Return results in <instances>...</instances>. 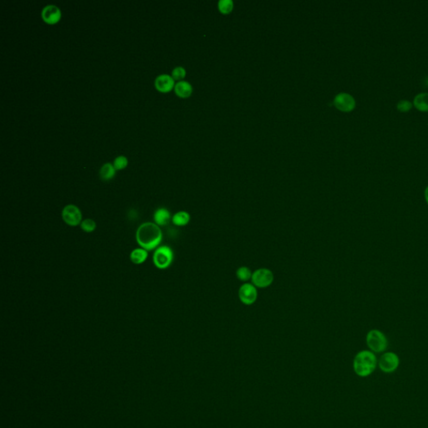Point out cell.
I'll return each mask as SVG.
<instances>
[{"label": "cell", "instance_id": "cell-4", "mask_svg": "<svg viewBox=\"0 0 428 428\" xmlns=\"http://www.w3.org/2000/svg\"><path fill=\"white\" fill-rule=\"evenodd\" d=\"M174 254L172 249L167 245L160 246L155 250L152 260L157 269H166L173 262Z\"/></svg>", "mask_w": 428, "mask_h": 428}, {"label": "cell", "instance_id": "cell-5", "mask_svg": "<svg viewBox=\"0 0 428 428\" xmlns=\"http://www.w3.org/2000/svg\"><path fill=\"white\" fill-rule=\"evenodd\" d=\"M273 272L267 268H260L253 272L252 284L256 288H268L274 282Z\"/></svg>", "mask_w": 428, "mask_h": 428}, {"label": "cell", "instance_id": "cell-21", "mask_svg": "<svg viewBox=\"0 0 428 428\" xmlns=\"http://www.w3.org/2000/svg\"><path fill=\"white\" fill-rule=\"evenodd\" d=\"M113 165L115 167V170H122L128 165V159L125 156H118L114 160Z\"/></svg>", "mask_w": 428, "mask_h": 428}, {"label": "cell", "instance_id": "cell-20", "mask_svg": "<svg viewBox=\"0 0 428 428\" xmlns=\"http://www.w3.org/2000/svg\"><path fill=\"white\" fill-rule=\"evenodd\" d=\"M81 228L85 232H92L96 228V223L91 219H85L82 220Z\"/></svg>", "mask_w": 428, "mask_h": 428}, {"label": "cell", "instance_id": "cell-2", "mask_svg": "<svg viewBox=\"0 0 428 428\" xmlns=\"http://www.w3.org/2000/svg\"><path fill=\"white\" fill-rule=\"evenodd\" d=\"M377 359L371 350H361L357 353L353 361V369L360 377H367L375 371Z\"/></svg>", "mask_w": 428, "mask_h": 428}, {"label": "cell", "instance_id": "cell-9", "mask_svg": "<svg viewBox=\"0 0 428 428\" xmlns=\"http://www.w3.org/2000/svg\"><path fill=\"white\" fill-rule=\"evenodd\" d=\"M355 100L348 93H339L334 99V105L337 109L344 112H350L355 109Z\"/></svg>", "mask_w": 428, "mask_h": 428}, {"label": "cell", "instance_id": "cell-13", "mask_svg": "<svg viewBox=\"0 0 428 428\" xmlns=\"http://www.w3.org/2000/svg\"><path fill=\"white\" fill-rule=\"evenodd\" d=\"M174 90L176 95L182 97V98H187L189 97L192 93H193V86H191L190 83L185 81H181L178 82L174 86Z\"/></svg>", "mask_w": 428, "mask_h": 428}, {"label": "cell", "instance_id": "cell-16", "mask_svg": "<svg viewBox=\"0 0 428 428\" xmlns=\"http://www.w3.org/2000/svg\"><path fill=\"white\" fill-rule=\"evenodd\" d=\"M190 220V214L188 212H186V211H179V212L175 213L172 216V218H171L172 224L177 226V227L187 226L189 224Z\"/></svg>", "mask_w": 428, "mask_h": 428}, {"label": "cell", "instance_id": "cell-23", "mask_svg": "<svg viewBox=\"0 0 428 428\" xmlns=\"http://www.w3.org/2000/svg\"><path fill=\"white\" fill-rule=\"evenodd\" d=\"M413 107V104L407 100H400L398 103L397 108L400 112H407Z\"/></svg>", "mask_w": 428, "mask_h": 428}, {"label": "cell", "instance_id": "cell-7", "mask_svg": "<svg viewBox=\"0 0 428 428\" xmlns=\"http://www.w3.org/2000/svg\"><path fill=\"white\" fill-rule=\"evenodd\" d=\"M399 365L400 359L394 352L384 353L378 361L379 368L385 373L394 372L395 371L398 370Z\"/></svg>", "mask_w": 428, "mask_h": 428}, {"label": "cell", "instance_id": "cell-22", "mask_svg": "<svg viewBox=\"0 0 428 428\" xmlns=\"http://www.w3.org/2000/svg\"><path fill=\"white\" fill-rule=\"evenodd\" d=\"M185 76H186V70L182 66L175 67L171 71V77L174 79V81L181 82Z\"/></svg>", "mask_w": 428, "mask_h": 428}, {"label": "cell", "instance_id": "cell-25", "mask_svg": "<svg viewBox=\"0 0 428 428\" xmlns=\"http://www.w3.org/2000/svg\"></svg>", "mask_w": 428, "mask_h": 428}, {"label": "cell", "instance_id": "cell-15", "mask_svg": "<svg viewBox=\"0 0 428 428\" xmlns=\"http://www.w3.org/2000/svg\"><path fill=\"white\" fill-rule=\"evenodd\" d=\"M413 106L420 112H428V92L417 94L413 100Z\"/></svg>", "mask_w": 428, "mask_h": 428}, {"label": "cell", "instance_id": "cell-10", "mask_svg": "<svg viewBox=\"0 0 428 428\" xmlns=\"http://www.w3.org/2000/svg\"><path fill=\"white\" fill-rule=\"evenodd\" d=\"M41 16L45 23L49 25H55L61 19V11L57 6L51 4L44 7L41 12Z\"/></svg>", "mask_w": 428, "mask_h": 428}, {"label": "cell", "instance_id": "cell-24", "mask_svg": "<svg viewBox=\"0 0 428 428\" xmlns=\"http://www.w3.org/2000/svg\"><path fill=\"white\" fill-rule=\"evenodd\" d=\"M424 198H425L426 201H427V203L428 205V186L426 188L425 191H424Z\"/></svg>", "mask_w": 428, "mask_h": 428}, {"label": "cell", "instance_id": "cell-6", "mask_svg": "<svg viewBox=\"0 0 428 428\" xmlns=\"http://www.w3.org/2000/svg\"><path fill=\"white\" fill-rule=\"evenodd\" d=\"M62 219L70 227H76L82 224V211L76 205H66L62 210Z\"/></svg>", "mask_w": 428, "mask_h": 428}, {"label": "cell", "instance_id": "cell-3", "mask_svg": "<svg viewBox=\"0 0 428 428\" xmlns=\"http://www.w3.org/2000/svg\"><path fill=\"white\" fill-rule=\"evenodd\" d=\"M366 342L367 346L373 353L384 352L388 346V339L382 331L377 329L370 330Z\"/></svg>", "mask_w": 428, "mask_h": 428}, {"label": "cell", "instance_id": "cell-11", "mask_svg": "<svg viewBox=\"0 0 428 428\" xmlns=\"http://www.w3.org/2000/svg\"><path fill=\"white\" fill-rule=\"evenodd\" d=\"M175 86V81L171 76L162 74L155 80V87L160 92L167 93L171 91Z\"/></svg>", "mask_w": 428, "mask_h": 428}, {"label": "cell", "instance_id": "cell-1", "mask_svg": "<svg viewBox=\"0 0 428 428\" xmlns=\"http://www.w3.org/2000/svg\"><path fill=\"white\" fill-rule=\"evenodd\" d=\"M136 238L141 248L151 251L157 249L162 243L163 232L155 223H144L137 228Z\"/></svg>", "mask_w": 428, "mask_h": 428}, {"label": "cell", "instance_id": "cell-17", "mask_svg": "<svg viewBox=\"0 0 428 428\" xmlns=\"http://www.w3.org/2000/svg\"><path fill=\"white\" fill-rule=\"evenodd\" d=\"M115 168L112 163H106L101 167L100 170V176L103 181H110L115 175Z\"/></svg>", "mask_w": 428, "mask_h": 428}, {"label": "cell", "instance_id": "cell-19", "mask_svg": "<svg viewBox=\"0 0 428 428\" xmlns=\"http://www.w3.org/2000/svg\"><path fill=\"white\" fill-rule=\"evenodd\" d=\"M219 10L223 14H229L233 9V2L232 0H220L219 2Z\"/></svg>", "mask_w": 428, "mask_h": 428}, {"label": "cell", "instance_id": "cell-8", "mask_svg": "<svg viewBox=\"0 0 428 428\" xmlns=\"http://www.w3.org/2000/svg\"><path fill=\"white\" fill-rule=\"evenodd\" d=\"M257 290L253 284L244 283L238 289V298L245 305H254L257 300Z\"/></svg>", "mask_w": 428, "mask_h": 428}, {"label": "cell", "instance_id": "cell-14", "mask_svg": "<svg viewBox=\"0 0 428 428\" xmlns=\"http://www.w3.org/2000/svg\"><path fill=\"white\" fill-rule=\"evenodd\" d=\"M148 257V253L146 249L143 248H137L132 250L131 255H130V258L131 261L134 264H142L146 260V258Z\"/></svg>", "mask_w": 428, "mask_h": 428}, {"label": "cell", "instance_id": "cell-12", "mask_svg": "<svg viewBox=\"0 0 428 428\" xmlns=\"http://www.w3.org/2000/svg\"><path fill=\"white\" fill-rule=\"evenodd\" d=\"M171 213L165 207H160L156 210L153 215L155 224L159 227L167 226L171 221Z\"/></svg>", "mask_w": 428, "mask_h": 428}, {"label": "cell", "instance_id": "cell-18", "mask_svg": "<svg viewBox=\"0 0 428 428\" xmlns=\"http://www.w3.org/2000/svg\"><path fill=\"white\" fill-rule=\"evenodd\" d=\"M252 275V270L246 266H241L236 271V276L238 278V280L243 282H247L251 280Z\"/></svg>", "mask_w": 428, "mask_h": 428}]
</instances>
